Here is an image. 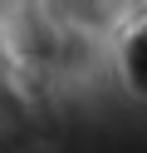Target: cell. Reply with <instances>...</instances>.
I'll return each instance as SVG.
<instances>
[{
  "label": "cell",
  "instance_id": "1",
  "mask_svg": "<svg viewBox=\"0 0 147 153\" xmlns=\"http://www.w3.org/2000/svg\"><path fill=\"white\" fill-rule=\"evenodd\" d=\"M123 79L132 84V94L147 99V15H132L123 25Z\"/></svg>",
  "mask_w": 147,
  "mask_h": 153
},
{
  "label": "cell",
  "instance_id": "2",
  "mask_svg": "<svg viewBox=\"0 0 147 153\" xmlns=\"http://www.w3.org/2000/svg\"><path fill=\"white\" fill-rule=\"evenodd\" d=\"M5 10H10V5H5V0H0V15H5Z\"/></svg>",
  "mask_w": 147,
  "mask_h": 153
}]
</instances>
